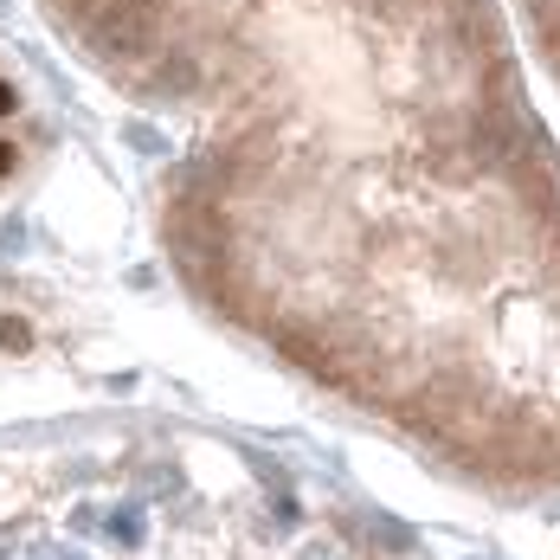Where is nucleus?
Instances as JSON below:
<instances>
[{
	"label": "nucleus",
	"mask_w": 560,
	"mask_h": 560,
	"mask_svg": "<svg viewBox=\"0 0 560 560\" xmlns=\"http://www.w3.org/2000/svg\"><path fill=\"white\" fill-rule=\"evenodd\" d=\"M162 122L232 336L490 497L560 490V162L497 0H46Z\"/></svg>",
	"instance_id": "1"
},
{
	"label": "nucleus",
	"mask_w": 560,
	"mask_h": 560,
	"mask_svg": "<svg viewBox=\"0 0 560 560\" xmlns=\"http://www.w3.org/2000/svg\"><path fill=\"white\" fill-rule=\"evenodd\" d=\"M0 560H412L258 457L180 439L58 451L0 515Z\"/></svg>",
	"instance_id": "2"
},
{
	"label": "nucleus",
	"mask_w": 560,
	"mask_h": 560,
	"mask_svg": "<svg viewBox=\"0 0 560 560\" xmlns=\"http://www.w3.org/2000/svg\"><path fill=\"white\" fill-rule=\"evenodd\" d=\"M39 142H46V129H39V104H33V91L20 84L13 58L0 52V207L33 180Z\"/></svg>",
	"instance_id": "3"
}]
</instances>
